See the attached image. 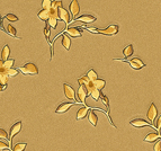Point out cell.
<instances>
[{"label": "cell", "instance_id": "6da1fadb", "mask_svg": "<svg viewBox=\"0 0 161 151\" xmlns=\"http://www.w3.org/2000/svg\"><path fill=\"white\" fill-rule=\"evenodd\" d=\"M19 71L23 72L24 74H30V76H36V74H38L37 65L35 64V63H32V62L25 63L24 65L19 67Z\"/></svg>", "mask_w": 161, "mask_h": 151}, {"label": "cell", "instance_id": "7a4b0ae2", "mask_svg": "<svg viewBox=\"0 0 161 151\" xmlns=\"http://www.w3.org/2000/svg\"><path fill=\"white\" fill-rule=\"evenodd\" d=\"M21 121H17L16 123H14L10 130H9V148H10V150L13 149L11 147V141H13V139L15 135H17L19 132H21Z\"/></svg>", "mask_w": 161, "mask_h": 151}, {"label": "cell", "instance_id": "3957f363", "mask_svg": "<svg viewBox=\"0 0 161 151\" xmlns=\"http://www.w3.org/2000/svg\"><path fill=\"white\" fill-rule=\"evenodd\" d=\"M119 61H126L127 63L131 65L132 69L134 70H140L145 67V63L142 62V60L139 59V58H133V59H130V60H119Z\"/></svg>", "mask_w": 161, "mask_h": 151}, {"label": "cell", "instance_id": "277c9868", "mask_svg": "<svg viewBox=\"0 0 161 151\" xmlns=\"http://www.w3.org/2000/svg\"><path fill=\"white\" fill-rule=\"evenodd\" d=\"M118 30H119L118 25H109L107 28H105V30H100V28H98V34L113 36V35H116L117 33H118Z\"/></svg>", "mask_w": 161, "mask_h": 151}, {"label": "cell", "instance_id": "5b68a950", "mask_svg": "<svg viewBox=\"0 0 161 151\" xmlns=\"http://www.w3.org/2000/svg\"><path fill=\"white\" fill-rule=\"evenodd\" d=\"M88 96V91L86 90V88L84 86H79V89L77 90L76 94V100L78 103L86 104V98Z\"/></svg>", "mask_w": 161, "mask_h": 151}, {"label": "cell", "instance_id": "8992f818", "mask_svg": "<svg viewBox=\"0 0 161 151\" xmlns=\"http://www.w3.org/2000/svg\"><path fill=\"white\" fill-rule=\"evenodd\" d=\"M147 117H148L149 121L151 122V124L154 123L156 118L158 117V109H157V107H156V105H154L153 103H151L150 107H149L148 113H147Z\"/></svg>", "mask_w": 161, "mask_h": 151}, {"label": "cell", "instance_id": "52a82bcc", "mask_svg": "<svg viewBox=\"0 0 161 151\" xmlns=\"http://www.w3.org/2000/svg\"><path fill=\"white\" fill-rule=\"evenodd\" d=\"M63 90H64V95L65 97L70 100H74L76 99V91L72 88V86H70L69 83H63Z\"/></svg>", "mask_w": 161, "mask_h": 151}, {"label": "cell", "instance_id": "ba28073f", "mask_svg": "<svg viewBox=\"0 0 161 151\" xmlns=\"http://www.w3.org/2000/svg\"><path fill=\"white\" fill-rule=\"evenodd\" d=\"M65 34H68L71 37H80L82 36V30L79 27H67L64 30Z\"/></svg>", "mask_w": 161, "mask_h": 151}, {"label": "cell", "instance_id": "9c48e42d", "mask_svg": "<svg viewBox=\"0 0 161 151\" xmlns=\"http://www.w3.org/2000/svg\"><path fill=\"white\" fill-rule=\"evenodd\" d=\"M69 8H70V13H71L73 18H76L77 15L80 13V6H79L78 0H71V2L69 5Z\"/></svg>", "mask_w": 161, "mask_h": 151}, {"label": "cell", "instance_id": "30bf717a", "mask_svg": "<svg viewBox=\"0 0 161 151\" xmlns=\"http://www.w3.org/2000/svg\"><path fill=\"white\" fill-rule=\"evenodd\" d=\"M130 124H131L132 126H134V127H143V126H151V127H152L153 126L151 123L147 122L145 120H143V118H134V120L130 121Z\"/></svg>", "mask_w": 161, "mask_h": 151}, {"label": "cell", "instance_id": "8fae6325", "mask_svg": "<svg viewBox=\"0 0 161 151\" xmlns=\"http://www.w3.org/2000/svg\"><path fill=\"white\" fill-rule=\"evenodd\" d=\"M58 15H59V19L63 20V22L65 23L67 25H68L69 23H71V20H70V13H69L68 10H65L63 7L59 9V11H58Z\"/></svg>", "mask_w": 161, "mask_h": 151}, {"label": "cell", "instance_id": "7c38bea8", "mask_svg": "<svg viewBox=\"0 0 161 151\" xmlns=\"http://www.w3.org/2000/svg\"><path fill=\"white\" fill-rule=\"evenodd\" d=\"M73 105H74V103H70V102H64V103H61L59 106L56 107L55 113H56V114H62V113H65L69 108H71Z\"/></svg>", "mask_w": 161, "mask_h": 151}, {"label": "cell", "instance_id": "4fadbf2b", "mask_svg": "<svg viewBox=\"0 0 161 151\" xmlns=\"http://www.w3.org/2000/svg\"><path fill=\"white\" fill-rule=\"evenodd\" d=\"M159 138L161 139V134L159 132H150V133L144 138V142H149V143H152L156 142L159 140Z\"/></svg>", "mask_w": 161, "mask_h": 151}, {"label": "cell", "instance_id": "5bb4252c", "mask_svg": "<svg viewBox=\"0 0 161 151\" xmlns=\"http://www.w3.org/2000/svg\"><path fill=\"white\" fill-rule=\"evenodd\" d=\"M59 36H61V43H62V46H63L67 51L70 50V46H71V39H70V36L63 33V34H60Z\"/></svg>", "mask_w": 161, "mask_h": 151}, {"label": "cell", "instance_id": "9a60e30c", "mask_svg": "<svg viewBox=\"0 0 161 151\" xmlns=\"http://www.w3.org/2000/svg\"><path fill=\"white\" fill-rule=\"evenodd\" d=\"M76 22H81V23H85V24H89V23L96 22V17L93 16V15H82V16L77 18Z\"/></svg>", "mask_w": 161, "mask_h": 151}, {"label": "cell", "instance_id": "2e32d148", "mask_svg": "<svg viewBox=\"0 0 161 151\" xmlns=\"http://www.w3.org/2000/svg\"><path fill=\"white\" fill-rule=\"evenodd\" d=\"M88 112H89V108L87 106H84V107L79 108V111L77 113V120H84L87 115H88Z\"/></svg>", "mask_w": 161, "mask_h": 151}, {"label": "cell", "instance_id": "e0dca14e", "mask_svg": "<svg viewBox=\"0 0 161 151\" xmlns=\"http://www.w3.org/2000/svg\"><path fill=\"white\" fill-rule=\"evenodd\" d=\"M37 16L41 20H43V22H47L49 18H50V13H49V10L42 9V10H39V11L37 13Z\"/></svg>", "mask_w": 161, "mask_h": 151}, {"label": "cell", "instance_id": "ac0fdd59", "mask_svg": "<svg viewBox=\"0 0 161 151\" xmlns=\"http://www.w3.org/2000/svg\"><path fill=\"white\" fill-rule=\"evenodd\" d=\"M4 30L6 33H8L9 35H11L13 37H16V35H17V30L16 28L11 25H4Z\"/></svg>", "mask_w": 161, "mask_h": 151}, {"label": "cell", "instance_id": "d6986e66", "mask_svg": "<svg viewBox=\"0 0 161 151\" xmlns=\"http://www.w3.org/2000/svg\"><path fill=\"white\" fill-rule=\"evenodd\" d=\"M9 55H10V48H9V45H5L1 51V59L4 61L8 60Z\"/></svg>", "mask_w": 161, "mask_h": 151}, {"label": "cell", "instance_id": "ffe728a7", "mask_svg": "<svg viewBox=\"0 0 161 151\" xmlns=\"http://www.w3.org/2000/svg\"><path fill=\"white\" fill-rule=\"evenodd\" d=\"M93 85H95V88H96V89L102 91L103 88L106 86V81L103 80V79H96V80H93Z\"/></svg>", "mask_w": 161, "mask_h": 151}, {"label": "cell", "instance_id": "44dd1931", "mask_svg": "<svg viewBox=\"0 0 161 151\" xmlns=\"http://www.w3.org/2000/svg\"><path fill=\"white\" fill-rule=\"evenodd\" d=\"M88 118H89V122L91 123V124H93V126L97 125V123H98V116H97V114L93 112V111H90V112H89Z\"/></svg>", "mask_w": 161, "mask_h": 151}, {"label": "cell", "instance_id": "7402d4cb", "mask_svg": "<svg viewBox=\"0 0 161 151\" xmlns=\"http://www.w3.org/2000/svg\"><path fill=\"white\" fill-rule=\"evenodd\" d=\"M133 52H134V49H133V45L130 44V45H127L126 48L123 50V54L125 58H130V56L133 55Z\"/></svg>", "mask_w": 161, "mask_h": 151}, {"label": "cell", "instance_id": "603a6c76", "mask_svg": "<svg viewBox=\"0 0 161 151\" xmlns=\"http://www.w3.org/2000/svg\"><path fill=\"white\" fill-rule=\"evenodd\" d=\"M90 96L93 97V100H99L100 97H102V91L98 90V89H93V90L90 93Z\"/></svg>", "mask_w": 161, "mask_h": 151}, {"label": "cell", "instance_id": "cb8c5ba5", "mask_svg": "<svg viewBox=\"0 0 161 151\" xmlns=\"http://www.w3.org/2000/svg\"><path fill=\"white\" fill-rule=\"evenodd\" d=\"M86 76L87 77L89 78L90 80L91 81H93V80H96V79H98V76H97V74H96V71L93 69H90V70H88V72L86 74Z\"/></svg>", "mask_w": 161, "mask_h": 151}, {"label": "cell", "instance_id": "d4e9b609", "mask_svg": "<svg viewBox=\"0 0 161 151\" xmlns=\"http://www.w3.org/2000/svg\"><path fill=\"white\" fill-rule=\"evenodd\" d=\"M27 147V144L26 143H17V144H15L11 149V151H24Z\"/></svg>", "mask_w": 161, "mask_h": 151}, {"label": "cell", "instance_id": "484cf974", "mask_svg": "<svg viewBox=\"0 0 161 151\" xmlns=\"http://www.w3.org/2000/svg\"><path fill=\"white\" fill-rule=\"evenodd\" d=\"M5 19H7L8 22H11V23H15V22H18V20H19L17 16H15V15H13V14H7V15L5 16Z\"/></svg>", "mask_w": 161, "mask_h": 151}, {"label": "cell", "instance_id": "4316f807", "mask_svg": "<svg viewBox=\"0 0 161 151\" xmlns=\"http://www.w3.org/2000/svg\"><path fill=\"white\" fill-rule=\"evenodd\" d=\"M42 7L45 10H50L52 8V1L51 0H42Z\"/></svg>", "mask_w": 161, "mask_h": 151}, {"label": "cell", "instance_id": "83f0119b", "mask_svg": "<svg viewBox=\"0 0 161 151\" xmlns=\"http://www.w3.org/2000/svg\"><path fill=\"white\" fill-rule=\"evenodd\" d=\"M14 63H15V60H14V59H8V60H6L4 62V68H6V69H11Z\"/></svg>", "mask_w": 161, "mask_h": 151}, {"label": "cell", "instance_id": "f1b7e54d", "mask_svg": "<svg viewBox=\"0 0 161 151\" xmlns=\"http://www.w3.org/2000/svg\"><path fill=\"white\" fill-rule=\"evenodd\" d=\"M0 139H2V140H9L8 132L6 130L1 129V127H0Z\"/></svg>", "mask_w": 161, "mask_h": 151}, {"label": "cell", "instance_id": "f546056e", "mask_svg": "<svg viewBox=\"0 0 161 151\" xmlns=\"http://www.w3.org/2000/svg\"><path fill=\"white\" fill-rule=\"evenodd\" d=\"M18 74V70L17 69H8V77H15V76H17Z\"/></svg>", "mask_w": 161, "mask_h": 151}, {"label": "cell", "instance_id": "4dcf8cb0", "mask_svg": "<svg viewBox=\"0 0 161 151\" xmlns=\"http://www.w3.org/2000/svg\"><path fill=\"white\" fill-rule=\"evenodd\" d=\"M156 129L158 132L161 131V115L159 117H157V121H156Z\"/></svg>", "mask_w": 161, "mask_h": 151}, {"label": "cell", "instance_id": "1f68e13d", "mask_svg": "<svg viewBox=\"0 0 161 151\" xmlns=\"http://www.w3.org/2000/svg\"><path fill=\"white\" fill-rule=\"evenodd\" d=\"M5 149H10V148H9V144L4 142V141H0V151L5 150Z\"/></svg>", "mask_w": 161, "mask_h": 151}, {"label": "cell", "instance_id": "d6a6232c", "mask_svg": "<svg viewBox=\"0 0 161 151\" xmlns=\"http://www.w3.org/2000/svg\"><path fill=\"white\" fill-rule=\"evenodd\" d=\"M100 98H102V99H103L104 104L106 105V107L108 108V105H109V100H108V98H107V97H106V96H105V95H103V94H102V97H100Z\"/></svg>", "mask_w": 161, "mask_h": 151}, {"label": "cell", "instance_id": "836d02e7", "mask_svg": "<svg viewBox=\"0 0 161 151\" xmlns=\"http://www.w3.org/2000/svg\"><path fill=\"white\" fill-rule=\"evenodd\" d=\"M154 151H161V140L157 141L156 146H154Z\"/></svg>", "mask_w": 161, "mask_h": 151}, {"label": "cell", "instance_id": "e575fe53", "mask_svg": "<svg viewBox=\"0 0 161 151\" xmlns=\"http://www.w3.org/2000/svg\"><path fill=\"white\" fill-rule=\"evenodd\" d=\"M87 30H88V32H90V33H93V34H98V28H93V27H88V28H87Z\"/></svg>", "mask_w": 161, "mask_h": 151}, {"label": "cell", "instance_id": "d590c367", "mask_svg": "<svg viewBox=\"0 0 161 151\" xmlns=\"http://www.w3.org/2000/svg\"><path fill=\"white\" fill-rule=\"evenodd\" d=\"M4 62L5 61L2 60V59H0V69H2V68H4Z\"/></svg>", "mask_w": 161, "mask_h": 151}, {"label": "cell", "instance_id": "8d00e7d4", "mask_svg": "<svg viewBox=\"0 0 161 151\" xmlns=\"http://www.w3.org/2000/svg\"><path fill=\"white\" fill-rule=\"evenodd\" d=\"M6 88H7V86H5V85H0V91L5 90Z\"/></svg>", "mask_w": 161, "mask_h": 151}, {"label": "cell", "instance_id": "74e56055", "mask_svg": "<svg viewBox=\"0 0 161 151\" xmlns=\"http://www.w3.org/2000/svg\"><path fill=\"white\" fill-rule=\"evenodd\" d=\"M2 27V20H1V16H0V28Z\"/></svg>", "mask_w": 161, "mask_h": 151}, {"label": "cell", "instance_id": "f35d334b", "mask_svg": "<svg viewBox=\"0 0 161 151\" xmlns=\"http://www.w3.org/2000/svg\"><path fill=\"white\" fill-rule=\"evenodd\" d=\"M51 1H52V2H53V1H55V0H51Z\"/></svg>", "mask_w": 161, "mask_h": 151}]
</instances>
